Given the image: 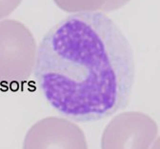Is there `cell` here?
<instances>
[{
	"label": "cell",
	"instance_id": "cell-2",
	"mask_svg": "<svg viewBox=\"0 0 160 149\" xmlns=\"http://www.w3.org/2000/svg\"><path fill=\"white\" fill-rule=\"evenodd\" d=\"M36 44L31 31L17 20L0 22V84L14 87L34 70Z\"/></svg>",
	"mask_w": 160,
	"mask_h": 149
},
{
	"label": "cell",
	"instance_id": "cell-7",
	"mask_svg": "<svg viewBox=\"0 0 160 149\" xmlns=\"http://www.w3.org/2000/svg\"><path fill=\"white\" fill-rule=\"evenodd\" d=\"M130 0H107L106 4L102 8V12H112L126 5Z\"/></svg>",
	"mask_w": 160,
	"mask_h": 149
},
{
	"label": "cell",
	"instance_id": "cell-8",
	"mask_svg": "<svg viewBox=\"0 0 160 149\" xmlns=\"http://www.w3.org/2000/svg\"><path fill=\"white\" fill-rule=\"evenodd\" d=\"M152 149H160V137L155 141V142L153 143Z\"/></svg>",
	"mask_w": 160,
	"mask_h": 149
},
{
	"label": "cell",
	"instance_id": "cell-1",
	"mask_svg": "<svg viewBox=\"0 0 160 149\" xmlns=\"http://www.w3.org/2000/svg\"><path fill=\"white\" fill-rule=\"evenodd\" d=\"M33 72L38 89L57 112L76 122H94L128 104L133 53L105 13L78 12L43 37Z\"/></svg>",
	"mask_w": 160,
	"mask_h": 149
},
{
	"label": "cell",
	"instance_id": "cell-3",
	"mask_svg": "<svg viewBox=\"0 0 160 149\" xmlns=\"http://www.w3.org/2000/svg\"><path fill=\"white\" fill-rule=\"evenodd\" d=\"M158 133L154 120L138 111L120 113L107 124L101 149H149Z\"/></svg>",
	"mask_w": 160,
	"mask_h": 149
},
{
	"label": "cell",
	"instance_id": "cell-6",
	"mask_svg": "<svg viewBox=\"0 0 160 149\" xmlns=\"http://www.w3.org/2000/svg\"><path fill=\"white\" fill-rule=\"evenodd\" d=\"M22 0H0V20L9 16L20 5Z\"/></svg>",
	"mask_w": 160,
	"mask_h": 149
},
{
	"label": "cell",
	"instance_id": "cell-5",
	"mask_svg": "<svg viewBox=\"0 0 160 149\" xmlns=\"http://www.w3.org/2000/svg\"><path fill=\"white\" fill-rule=\"evenodd\" d=\"M66 12H90L101 11L107 0H53Z\"/></svg>",
	"mask_w": 160,
	"mask_h": 149
},
{
	"label": "cell",
	"instance_id": "cell-4",
	"mask_svg": "<svg viewBox=\"0 0 160 149\" xmlns=\"http://www.w3.org/2000/svg\"><path fill=\"white\" fill-rule=\"evenodd\" d=\"M23 149H88L83 130L61 117L39 120L28 130Z\"/></svg>",
	"mask_w": 160,
	"mask_h": 149
}]
</instances>
